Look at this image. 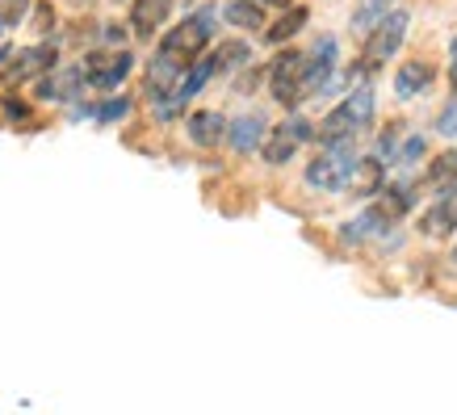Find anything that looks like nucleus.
I'll return each instance as SVG.
<instances>
[{
  "instance_id": "nucleus-1",
  "label": "nucleus",
  "mask_w": 457,
  "mask_h": 415,
  "mask_svg": "<svg viewBox=\"0 0 457 415\" xmlns=\"http://www.w3.org/2000/svg\"><path fill=\"white\" fill-rule=\"evenodd\" d=\"M374 110H378L374 84L370 80L353 84V93L319 122V130H315L319 147H353V138L365 135V130L374 126Z\"/></svg>"
},
{
  "instance_id": "nucleus-2",
  "label": "nucleus",
  "mask_w": 457,
  "mask_h": 415,
  "mask_svg": "<svg viewBox=\"0 0 457 415\" xmlns=\"http://www.w3.org/2000/svg\"><path fill=\"white\" fill-rule=\"evenodd\" d=\"M214 26H219V9L214 4H206V9H197V13H189L180 26H172L164 34V42H160V51L164 55H172L177 63H194V59H202V51H206V42L214 38Z\"/></svg>"
},
{
  "instance_id": "nucleus-3",
  "label": "nucleus",
  "mask_w": 457,
  "mask_h": 415,
  "mask_svg": "<svg viewBox=\"0 0 457 415\" xmlns=\"http://www.w3.org/2000/svg\"><path fill=\"white\" fill-rule=\"evenodd\" d=\"M407 21H411V17L403 13V9H395V13L382 17V21L370 29V38H365V55H361L357 68L348 71V84H361V76H370V71H378L390 55H399L403 38H407Z\"/></svg>"
},
{
  "instance_id": "nucleus-4",
  "label": "nucleus",
  "mask_w": 457,
  "mask_h": 415,
  "mask_svg": "<svg viewBox=\"0 0 457 415\" xmlns=\"http://www.w3.org/2000/svg\"><path fill=\"white\" fill-rule=\"evenodd\" d=\"M361 155L353 147H323V152L306 164V185L319 189V194H345L353 185V172H357Z\"/></svg>"
},
{
  "instance_id": "nucleus-5",
  "label": "nucleus",
  "mask_w": 457,
  "mask_h": 415,
  "mask_svg": "<svg viewBox=\"0 0 457 415\" xmlns=\"http://www.w3.org/2000/svg\"><path fill=\"white\" fill-rule=\"evenodd\" d=\"M315 138V126L306 122V118H286V122H278L269 135H264V143H261V155H264V164H273V168H281V164H290L294 155H298V147L303 143H311Z\"/></svg>"
},
{
  "instance_id": "nucleus-6",
  "label": "nucleus",
  "mask_w": 457,
  "mask_h": 415,
  "mask_svg": "<svg viewBox=\"0 0 457 415\" xmlns=\"http://www.w3.org/2000/svg\"><path fill=\"white\" fill-rule=\"evenodd\" d=\"M264 76H269V93H273V101H281V105H303L306 101V93H303L306 55L303 51H281Z\"/></svg>"
},
{
  "instance_id": "nucleus-7",
  "label": "nucleus",
  "mask_w": 457,
  "mask_h": 415,
  "mask_svg": "<svg viewBox=\"0 0 457 415\" xmlns=\"http://www.w3.org/2000/svg\"><path fill=\"white\" fill-rule=\"evenodd\" d=\"M130 68H135V55H130V51H88L80 63L84 84H88V88H101V93H113V88L130 76Z\"/></svg>"
},
{
  "instance_id": "nucleus-8",
  "label": "nucleus",
  "mask_w": 457,
  "mask_h": 415,
  "mask_svg": "<svg viewBox=\"0 0 457 415\" xmlns=\"http://www.w3.org/2000/svg\"><path fill=\"white\" fill-rule=\"evenodd\" d=\"M336 59H340V42H336V34H323V38L306 51V80H303L306 97H323V88L336 80Z\"/></svg>"
},
{
  "instance_id": "nucleus-9",
  "label": "nucleus",
  "mask_w": 457,
  "mask_h": 415,
  "mask_svg": "<svg viewBox=\"0 0 457 415\" xmlns=\"http://www.w3.org/2000/svg\"><path fill=\"white\" fill-rule=\"evenodd\" d=\"M59 63V51L51 42H38V46H26V51H13L9 63H4V80L9 84H26V80H42L46 71H55Z\"/></svg>"
},
{
  "instance_id": "nucleus-10",
  "label": "nucleus",
  "mask_w": 457,
  "mask_h": 415,
  "mask_svg": "<svg viewBox=\"0 0 457 415\" xmlns=\"http://www.w3.org/2000/svg\"><path fill=\"white\" fill-rule=\"evenodd\" d=\"M180 76H185V63H177L172 55H160L147 63V76H143V88H147V101L152 105H164L172 93H177V84H180Z\"/></svg>"
},
{
  "instance_id": "nucleus-11",
  "label": "nucleus",
  "mask_w": 457,
  "mask_h": 415,
  "mask_svg": "<svg viewBox=\"0 0 457 415\" xmlns=\"http://www.w3.org/2000/svg\"><path fill=\"white\" fill-rule=\"evenodd\" d=\"M457 231V185L449 194H441L424 214H420V236L428 239H445Z\"/></svg>"
},
{
  "instance_id": "nucleus-12",
  "label": "nucleus",
  "mask_w": 457,
  "mask_h": 415,
  "mask_svg": "<svg viewBox=\"0 0 457 415\" xmlns=\"http://www.w3.org/2000/svg\"><path fill=\"white\" fill-rule=\"evenodd\" d=\"M84 93V71L80 68H55L46 71L34 88V97L38 101H76Z\"/></svg>"
},
{
  "instance_id": "nucleus-13",
  "label": "nucleus",
  "mask_w": 457,
  "mask_h": 415,
  "mask_svg": "<svg viewBox=\"0 0 457 415\" xmlns=\"http://www.w3.org/2000/svg\"><path fill=\"white\" fill-rule=\"evenodd\" d=\"M168 13H172V0H135L130 4V34L139 42H152L168 21Z\"/></svg>"
},
{
  "instance_id": "nucleus-14",
  "label": "nucleus",
  "mask_w": 457,
  "mask_h": 415,
  "mask_svg": "<svg viewBox=\"0 0 457 415\" xmlns=\"http://www.w3.org/2000/svg\"><path fill=\"white\" fill-rule=\"evenodd\" d=\"M436 80V68H432L428 59H411V63H403L399 76H395V97L399 101H416L424 97Z\"/></svg>"
},
{
  "instance_id": "nucleus-15",
  "label": "nucleus",
  "mask_w": 457,
  "mask_h": 415,
  "mask_svg": "<svg viewBox=\"0 0 457 415\" xmlns=\"http://www.w3.org/2000/svg\"><path fill=\"white\" fill-rule=\"evenodd\" d=\"M227 135H231V147L239 155H252L269 135V122H264V113H239L236 122L227 126Z\"/></svg>"
},
{
  "instance_id": "nucleus-16",
  "label": "nucleus",
  "mask_w": 457,
  "mask_h": 415,
  "mask_svg": "<svg viewBox=\"0 0 457 415\" xmlns=\"http://www.w3.org/2000/svg\"><path fill=\"white\" fill-rule=\"evenodd\" d=\"M411 206H416V185H407V180H399V185H382V194H378V214L390 222H399L411 214Z\"/></svg>"
},
{
  "instance_id": "nucleus-17",
  "label": "nucleus",
  "mask_w": 457,
  "mask_h": 415,
  "mask_svg": "<svg viewBox=\"0 0 457 415\" xmlns=\"http://www.w3.org/2000/svg\"><path fill=\"white\" fill-rule=\"evenodd\" d=\"M457 185V147H449V152L432 155L428 168H424V194H449Z\"/></svg>"
},
{
  "instance_id": "nucleus-18",
  "label": "nucleus",
  "mask_w": 457,
  "mask_h": 415,
  "mask_svg": "<svg viewBox=\"0 0 457 415\" xmlns=\"http://www.w3.org/2000/svg\"><path fill=\"white\" fill-rule=\"evenodd\" d=\"M189 138H194L197 147H219L222 138H227V118L219 110H197L189 113Z\"/></svg>"
},
{
  "instance_id": "nucleus-19",
  "label": "nucleus",
  "mask_w": 457,
  "mask_h": 415,
  "mask_svg": "<svg viewBox=\"0 0 457 415\" xmlns=\"http://www.w3.org/2000/svg\"><path fill=\"white\" fill-rule=\"evenodd\" d=\"M386 231V219L378 214V206L361 210L357 219H348L345 227H340V244H365V239H374Z\"/></svg>"
},
{
  "instance_id": "nucleus-20",
  "label": "nucleus",
  "mask_w": 457,
  "mask_h": 415,
  "mask_svg": "<svg viewBox=\"0 0 457 415\" xmlns=\"http://www.w3.org/2000/svg\"><path fill=\"white\" fill-rule=\"evenodd\" d=\"M382 185H386V164H378L374 155H365V160H357V172H353V194L357 197H374L382 194Z\"/></svg>"
},
{
  "instance_id": "nucleus-21",
  "label": "nucleus",
  "mask_w": 457,
  "mask_h": 415,
  "mask_svg": "<svg viewBox=\"0 0 457 415\" xmlns=\"http://www.w3.org/2000/svg\"><path fill=\"white\" fill-rule=\"evenodd\" d=\"M222 21L236 29H261L264 26L261 0H227V4H222Z\"/></svg>"
},
{
  "instance_id": "nucleus-22",
  "label": "nucleus",
  "mask_w": 457,
  "mask_h": 415,
  "mask_svg": "<svg viewBox=\"0 0 457 415\" xmlns=\"http://www.w3.org/2000/svg\"><path fill=\"white\" fill-rule=\"evenodd\" d=\"M306 21H311V9H306V4H294V9L281 13L278 26L264 29V42H269V46H281V42H290L298 29H306Z\"/></svg>"
},
{
  "instance_id": "nucleus-23",
  "label": "nucleus",
  "mask_w": 457,
  "mask_h": 415,
  "mask_svg": "<svg viewBox=\"0 0 457 415\" xmlns=\"http://www.w3.org/2000/svg\"><path fill=\"white\" fill-rule=\"evenodd\" d=\"M390 13H395V0H357V9H353V34L370 38V29Z\"/></svg>"
},
{
  "instance_id": "nucleus-24",
  "label": "nucleus",
  "mask_w": 457,
  "mask_h": 415,
  "mask_svg": "<svg viewBox=\"0 0 457 415\" xmlns=\"http://www.w3.org/2000/svg\"><path fill=\"white\" fill-rule=\"evenodd\" d=\"M210 59H214V71H236V68H244V63L252 59V46L248 42H222Z\"/></svg>"
},
{
  "instance_id": "nucleus-25",
  "label": "nucleus",
  "mask_w": 457,
  "mask_h": 415,
  "mask_svg": "<svg viewBox=\"0 0 457 415\" xmlns=\"http://www.w3.org/2000/svg\"><path fill=\"white\" fill-rule=\"evenodd\" d=\"M424 152H428V138H424V135H411V138H407V143L399 147V152H395V164H399V168H416Z\"/></svg>"
},
{
  "instance_id": "nucleus-26",
  "label": "nucleus",
  "mask_w": 457,
  "mask_h": 415,
  "mask_svg": "<svg viewBox=\"0 0 457 415\" xmlns=\"http://www.w3.org/2000/svg\"><path fill=\"white\" fill-rule=\"evenodd\" d=\"M399 135H403V126L399 122H390L386 130H382V138H378V164H395V152H399Z\"/></svg>"
},
{
  "instance_id": "nucleus-27",
  "label": "nucleus",
  "mask_w": 457,
  "mask_h": 415,
  "mask_svg": "<svg viewBox=\"0 0 457 415\" xmlns=\"http://www.w3.org/2000/svg\"><path fill=\"white\" fill-rule=\"evenodd\" d=\"M126 113H130V97H110L93 110V118H97V122H122Z\"/></svg>"
},
{
  "instance_id": "nucleus-28",
  "label": "nucleus",
  "mask_w": 457,
  "mask_h": 415,
  "mask_svg": "<svg viewBox=\"0 0 457 415\" xmlns=\"http://www.w3.org/2000/svg\"><path fill=\"white\" fill-rule=\"evenodd\" d=\"M29 17H34L29 26L38 29L42 38H46V34L55 29V4H51V0H38V4H29Z\"/></svg>"
},
{
  "instance_id": "nucleus-29",
  "label": "nucleus",
  "mask_w": 457,
  "mask_h": 415,
  "mask_svg": "<svg viewBox=\"0 0 457 415\" xmlns=\"http://www.w3.org/2000/svg\"><path fill=\"white\" fill-rule=\"evenodd\" d=\"M436 130H441L445 138H453L457 135V93L449 101H445V110L436 113Z\"/></svg>"
},
{
  "instance_id": "nucleus-30",
  "label": "nucleus",
  "mask_w": 457,
  "mask_h": 415,
  "mask_svg": "<svg viewBox=\"0 0 457 415\" xmlns=\"http://www.w3.org/2000/svg\"><path fill=\"white\" fill-rule=\"evenodd\" d=\"M29 13V0H0V26H17Z\"/></svg>"
},
{
  "instance_id": "nucleus-31",
  "label": "nucleus",
  "mask_w": 457,
  "mask_h": 415,
  "mask_svg": "<svg viewBox=\"0 0 457 415\" xmlns=\"http://www.w3.org/2000/svg\"><path fill=\"white\" fill-rule=\"evenodd\" d=\"M264 80V71H248L244 80H236V93H256V84Z\"/></svg>"
},
{
  "instance_id": "nucleus-32",
  "label": "nucleus",
  "mask_w": 457,
  "mask_h": 415,
  "mask_svg": "<svg viewBox=\"0 0 457 415\" xmlns=\"http://www.w3.org/2000/svg\"><path fill=\"white\" fill-rule=\"evenodd\" d=\"M4 113L17 118V122H29V105H21V101H4Z\"/></svg>"
},
{
  "instance_id": "nucleus-33",
  "label": "nucleus",
  "mask_w": 457,
  "mask_h": 415,
  "mask_svg": "<svg viewBox=\"0 0 457 415\" xmlns=\"http://www.w3.org/2000/svg\"><path fill=\"white\" fill-rule=\"evenodd\" d=\"M449 84H453V93H457V34L449 42Z\"/></svg>"
},
{
  "instance_id": "nucleus-34",
  "label": "nucleus",
  "mask_w": 457,
  "mask_h": 415,
  "mask_svg": "<svg viewBox=\"0 0 457 415\" xmlns=\"http://www.w3.org/2000/svg\"><path fill=\"white\" fill-rule=\"evenodd\" d=\"M269 4H281V9H286V4H290V0H269Z\"/></svg>"
},
{
  "instance_id": "nucleus-35",
  "label": "nucleus",
  "mask_w": 457,
  "mask_h": 415,
  "mask_svg": "<svg viewBox=\"0 0 457 415\" xmlns=\"http://www.w3.org/2000/svg\"><path fill=\"white\" fill-rule=\"evenodd\" d=\"M76 4H93V0H76Z\"/></svg>"
},
{
  "instance_id": "nucleus-36",
  "label": "nucleus",
  "mask_w": 457,
  "mask_h": 415,
  "mask_svg": "<svg viewBox=\"0 0 457 415\" xmlns=\"http://www.w3.org/2000/svg\"><path fill=\"white\" fill-rule=\"evenodd\" d=\"M453 264H457V244H453Z\"/></svg>"
}]
</instances>
